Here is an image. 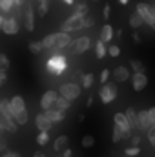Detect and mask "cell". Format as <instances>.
<instances>
[{"label":"cell","instance_id":"cell-26","mask_svg":"<svg viewBox=\"0 0 155 157\" xmlns=\"http://www.w3.org/2000/svg\"><path fill=\"white\" fill-rule=\"evenodd\" d=\"M106 53H108V48L104 46V42L97 40V46H95V55H97V59H102Z\"/></svg>","mask_w":155,"mask_h":157},{"label":"cell","instance_id":"cell-35","mask_svg":"<svg viewBox=\"0 0 155 157\" xmlns=\"http://www.w3.org/2000/svg\"><path fill=\"white\" fill-rule=\"evenodd\" d=\"M124 152H126V155H128V157H135V155H139V154H141V150H139L137 146H130V148H126Z\"/></svg>","mask_w":155,"mask_h":157},{"label":"cell","instance_id":"cell-37","mask_svg":"<svg viewBox=\"0 0 155 157\" xmlns=\"http://www.w3.org/2000/svg\"><path fill=\"white\" fill-rule=\"evenodd\" d=\"M108 55H110V57H119V55H120V48H119V46H110V48H108Z\"/></svg>","mask_w":155,"mask_h":157},{"label":"cell","instance_id":"cell-55","mask_svg":"<svg viewBox=\"0 0 155 157\" xmlns=\"http://www.w3.org/2000/svg\"><path fill=\"white\" fill-rule=\"evenodd\" d=\"M0 143H2V139H0Z\"/></svg>","mask_w":155,"mask_h":157},{"label":"cell","instance_id":"cell-29","mask_svg":"<svg viewBox=\"0 0 155 157\" xmlns=\"http://www.w3.org/2000/svg\"><path fill=\"white\" fill-rule=\"evenodd\" d=\"M131 70H133V73H144V64L141 62V60H137V59H131Z\"/></svg>","mask_w":155,"mask_h":157},{"label":"cell","instance_id":"cell-14","mask_svg":"<svg viewBox=\"0 0 155 157\" xmlns=\"http://www.w3.org/2000/svg\"><path fill=\"white\" fill-rule=\"evenodd\" d=\"M113 121H115V126H119L120 130H122V133L126 135V139L130 137V133H131V126L128 124V121L124 117V113H115L113 115Z\"/></svg>","mask_w":155,"mask_h":157},{"label":"cell","instance_id":"cell-52","mask_svg":"<svg viewBox=\"0 0 155 157\" xmlns=\"http://www.w3.org/2000/svg\"><path fill=\"white\" fill-rule=\"evenodd\" d=\"M152 9H153V13H155V6H153V7H152Z\"/></svg>","mask_w":155,"mask_h":157},{"label":"cell","instance_id":"cell-48","mask_svg":"<svg viewBox=\"0 0 155 157\" xmlns=\"http://www.w3.org/2000/svg\"><path fill=\"white\" fill-rule=\"evenodd\" d=\"M35 157H46V154L44 152H35Z\"/></svg>","mask_w":155,"mask_h":157},{"label":"cell","instance_id":"cell-39","mask_svg":"<svg viewBox=\"0 0 155 157\" xmlns=\"http://www.w3.org/2000/svg\"><path fill=\"white\" fill-rule=\"evenodd\" d=\"M139 144H141V135H131V146L139 148Z\"/></svg>","mask_w":155,"mask_h":157},{"label":"cell","instance_id":"cell-32","mask_svg":"<svg viewBox=\"0 0 155 157\" xmlns=\"http://www.w3.org/2000/svg\"><path fill=\"white\" fill-rule=\"evenodd\" d=\"M93 144H95V137H93V135L88 133V135L82 137V148H91Z\"/></svg>","mask_w":155,"mask_h":157},{"label":"cell","instance_id":"cell-8","mask_svg":"<svg viewBox=\"0 0 155 157\" xmlns=\"http://www.w3.org/2000/svg\"><path fill=\"white\" fill-rule=\"evenodd\" d=\"M89 44H91V40L89 37H78L77 40H73L71 42V53L73 55H82V53H86L88 51V48H89Z\"/></svg>","mask_w":155,"mask_h":157},{"label":"cell","instance_id":"cell-22","mask_svg":"<svg viewBox=\"0 0 155 157\" xmlns=\"http://www.w3.org/2000/svg\"><path fill=\"white\" fill-rule=\"evenodd\" d=\"M124 117H126L128 124H130L131 128H137V112H135L133 108H126V112H124Z\"/></svg>","mask_w":155,"mask_h":157},{"label":"cell","instance_id":"cell-11","mask_svg":"<svg viewBox=\"0 0 155 157\" xmlns=\"http://www.w3.org/2000/svg\"><path fill=\"white\" fill-rule=\"evenodd\" d=\"M131 86L135 91H142L146 86H148V77L146 73H133L131 75Z\"/></svg>","mask_w":155,"mask_h":157},{"label":"cell","instance_id":"cell-38","mask_svg":"<svg viewBox=\"0 0 155 157\" xmlns=\"http://www.w3.org/2000/svg\"><path fill=\"white\" fill-rule=\"evenodd\" d=\"M146 133H148V141H150V144L155 146V126H153V128H150Z\"/></svg>","mask_w":155,"mask_h":157},{"label":"cell","instance_id":"cell-23","mask_svg":"<svg viewBox=\"0 0 155 157\" xmlns=\"http://www.w3.org/2000/svg\"><path fill=\"white\" fill-rule=\"evenodd\" d=\"M15 7V2L13 0H0V15L6 17V13H11Z\"/></svg>","mask_w":155,"mask_h":157},{"label":"cell","instance_id":"cell-10","mask_svg":"<svg viewBox=\"0 0 155 157\" xmlns=\"http://www.w3.org/2000/svg\"><path fill=\"white\" fill-rule=\"evenodd\" d=\"M137 128L141 132H148L152 126V121H150V115H148V110H141L137 112Z\"/></svg>","mask_w":155,"mask_h":157},{"label":"cell","instance_id":"cell-25","mask_svg":"<svg viewBox=\"0 0 155 157\" xmlns=\"http://www.w3.org/2000/svg\"><path fill=\"white\" fill-rule=\"evenodd\" d=\"M88 11H89V7L86 6V4H77L75 6V9H73V15H77V17H88Z\"/></svg>","mask_w":155,"mask_h":157},{"label":"cell","instance_id":"cell-7","mask_svg":"<svg viewBox=\"0 0 155 157\" xmlns=\"http://www.w3.org/2000/svg\"><path fill=\"white\" fill-rule=\"evenodd\" d=\"M57 99H59V93H57L55 90H47V91L42 95V99H40V108H42L44 112L53 110V106H55Z\"/></svg>","mask_w":155,"mask_h":157},{"label":"cell","instance_id":"cell-5","mask_svg":"<svg viewBox=\"0 0 155 157\" xmlns=\"http://www.w3.org/2000/svg\"><path fill=\"white\" fill-rule=\"evenodd\" d=\"M80 90H82V88H80L78 84H75V82H66V84H62V86H60L59 93H60V97H64V99H68V101L71 102V101L78 99Z\"/></svg>","mask_w":155,"mask_h":157},{"label":"cell","instance_id":"cell-40","mask_svg":"<svg viewBox=\"0 0 155 157\" xmlns=\"http://www.w3.org/2000/svg\"><path fill=\"white\" fill-rule=\"evenodd\" d=\"M148 115H150V121H152V126H155V106H152L148 110Z\"/></svg>","mask_w":155,"mask_h":157},{"label":"cell","instance_id":"cell-30","mask_svg":"<svg viewBox=\"0 0 155 157\" xmlns=\"http://www.w3.org/2000/svg\"><path fill=\"white\" fill-rule=\"evenodd\" d=\"M7 70H9V57L4 55V53H0V71L7 73Z\"/></svg>","mask_w":155,"mask_h":157},{"label":"cell","instance_id":"cell-3","mask_svg":"<svg viewBox=\"0 0 155 157\" xmlns=\"http://www.w3.org/2000/svg\"><path fill=\"white\" fill-rule=\"evenodd\" d=\"M135 13L142 18L144 24H148V26L155 31V13H153V9H152V6H148V4H144V2H139Z\"/></svg>","mask_w":155,"mask_h":157},{"label":"cell","instance_id":"cell-2","mask_svg":"<svg viewBox=\"0 0 155 157\" xmlns=\"http://www.w3.org/2000/svg\"><path fill=\"white\" fill-rule=\"evenodd\" d=\"M84 22H86V17H77V15H70L64 22H62V26H60V31L62 33H71V31H78V29H84L86 26H84Z\"/></svg>","mask_w":155,"mask_h":157},{"label":"cell","instance_id":"cell-41","mask_svg":"<svg viewBox=\"0 0 155 157\" xmlns=\"http://www.w3.org/2000/svg\"><path fill=\"white\" fill-rule=\"evenodd\" d=\"M6 152H7V143H6V141H2V143H0V157L4 155Z\"/></svg>","mask_w":155,"mask_h":157},{"label":"cell","instance_id":"cell-46","mask_svg":"<svg viewBox=\"0 0 155 157\" xmlns=\"http://www.w3.org/2000/svg\"><path fill=\"white\" fill-rule=\"evenodd\" d=\"M62 157H71V150H64L62 152Z\"/></svg>","mask_w":155,"mask_h":157},{"label":"cell","instance_id":"cell-15","mask_svg":"<svg viewBox=\"0 0 155 157\" xmlns=\"http://www.w3.org/2000/svg\"><path fill=\"white\" fill-rule=\"evenodd\" d=\"M9 102H11V108H13V113H15V115L22 113V112H28V110H26V101H24L20 95H15L13 99H9Z\"/></svg>","mask_w":155,"mask_h":157},{"label":"cell","instance_id":"cell-45","mask_svg":"<svg viewBox=\"0 0 155 157\" xmlns=\"http://www.w3.org/2000/svg\"><path fill=\"white\" fill-rule=\"evenodd\" d=\"M6 78H7V73H2V71H0V86L6 84Z\"/></svg>","mask_w":155,"mask_h":157},{"label":"cell","instance_id":"cell-36","mask_svg":"<svg viewBox=\"0 0 155 157\" xmlns=\"http://www.w3.org/2000/svg\"><path fill=\"white\" fill-rule=\"evenodd\" d=\"M110 75H112V71H110L108 68H104V70L100 71V78H99V80H100L102 84H106V82H108V78H110Z\"/></svg>","mask_w":155,"mask_h":157},{"label":"cell","instance_id":"cell-13","mask_svg":"<svg viewBox=\"0 0 155 157\" xmlns=\"http://www.w3.org/2000/svg\"><path fill=\"white\" fill-rule=\"evenodd\" d=\"M2 31H4L6 35H17V33H18V20H17L15 17H6Z\"/></svg>","mask_w":155,"mask_h":157},{"label":"cell","instance_id":"cell-34","mask_svg":"<svg viewBox=\"0 0 155 157\" xmlns=\"http://www.w3.org/2000/svg\"><path fill=\"white\" fill-rule=\"evenodd\" d=\"M93 84V73H84L82 75V88H89Z\"/></svg>","mask_w":155,"mask_h":157},{"label":"cell","instance_id":"cell-42","mask_svg":"<svg viewBox=\"0 0 155 157\" xmlns=\"http://www.w3.org/2000/svg\"><path fill=\"white\" fill-rule=\"evenodd\" d=\"M110 15H112V7L106 4V6H104V18H110Z\"/></svg>","mask_w":155,"mask_h":157},{"label":"cell","instance_id":"cell-17","mask_svg":"<svg viewBox=\"0 0 155 157\" xmlns=\"http://www.w3.org/2000/svg\"><path fill=\"white\" fill-rule=\"evenodd\" d=\"M130 77L131 75H130V70L126 66H119V68L113 70V78H115L117 82H126Z\"/></svg>","mask_w":155,"mask_h":157},{"label":"cell","instance_id":"cell-20","mask_svg":"<svg viewBox=\"0 0 155 157\" xmlns=\"http://www.w3.org/2000/svg\"><path fill=\"white\" fill-rule=\"evenodd\" d=\"M44 115L49 119L53 124H55V122H62V121L66 119V113H62V112H57V110H47V112H44Z\"/></svg>","mask_w":155,"mask_h":157},{"label":"cell","instance_id":"cell-53","mask_svg":"<svg viewBox=\"0 0 155 157\" xmlns=\"http://www.w3.org/2000/svg\"><path fill=\"white\" fill-rule=\"evenodd\" d=\"M37 2H42V0H37Z\"/></svg>","mask_w":155,"mask_h":157},{"label":"cell","instance_id":"cell-6","mask_svg":"<svg viewBox=\"0 0 155 157\" xmlns=\"http://www.w3.org/2000/svg\"><path fill=\"white\" fill-rule=\"evenodd\" d=\"M68 46H71V37H70L68 33H62V31L53 33L51 49H64V48H68Z\"/></svg>","mask_w":155,"mask_h":157},{"label":"cell","instance_id":"cell-49","mask_svg":"<svg viewBox=\"0 0 155 157\" xmlns=\"http://www.w3.org/2000/svg\"><path fill=\"white\" fill-rule=\"evenodd\" d=\"M133 40H135V42H141V37H139V33H135V35H133Z\"/></svg>","mask_w":155,"mask_h":157},{"label":"cell","instance_id":"cell-24","mask_svg":"<svg viewBox=\"0 0 155 157\" xmlns=\"http://www.w3.org/2000/svg\"><path fill=\"white\" fill-rule=\"evenodd\" d=\"M28 49H29L33 55H39V53L44 51V46H42L40 40H35V42H29V44H28Z\"/></svg>","mask_w":155,"mask_h":157},{"label":"cell","instance_id":"cell-21","mask_svg":"<svg viewBox=\"0 0 155 157\" xmlns=\"http://www.w3.org/2000/svg\"><path fill=\"white\" fill-rule=\"evenodd\" d=\"M70 101L68 99H64V97H60L59 95V99H57V102H55V106H53V110H57V112H62V113H66L68 110H70Z\"/></svg>","mask_w":155,"mask_h":157},{"label":"cell","instance_id":"cell-12","mask_svg":"<svg viewBox=\"0 0 155 157\" xmlns=\"http://www.w3.org/2000/svg\"><path fill=\"white\" fill-rule=\"evenodd\" d=\"M0 115H4V117L7 119L9 122L17 124V122H15V113H13V108H11V102H9L7 99H0Z\"/></svg>","mask_w":155,"mask_h":157},{"label":"cell","instance_id":"cell-28","mask_svg":"<svg viewBox=\"0 0 155 157\" xmlns=\"http://www.w3.org/2000/svg\"><path fill=\"white\" fill-rule=\"evenodd\" d=\"M47 11H49V0H42V2H39V7H37V13H39V17L47 15Z\"/></svg>","mask_w":155,"mask_h":157},{"label":"cell","instance_id":"cell-19","mask_svg":"<svg viewBox=\"0 0 155 157\" xmlns=\"http://www.w3.org/2000/svg\"><path fill=\"white\" fill-rule=\"evenodd\" d=\"M68 143H70V137H68V135H59V137L55 139V143H53L55 152H64V150H68Z\"/></svg>","mask_w":155,"mask_h":157},{"label":"cell","instance_id":"cell-1","mask_svg":"<svg viewBox=\"0 0 155 157\" xmlns=\"http://www.w3.org/2000/svg\"><path fill=\"white\" fill-rule=\"evenodd\" d=\"M66 68H68V60H66L64 55H53V57H49L47 62H46V70H47V73H49L51 77L62 75V73L66 71Z\"/></svg>","mask_w":155,"mask_h":157},{"label":"cell","instance_id":"cell-27","mask_svg":"<svg viewBox=\"0 0 155 157\" xmlns=\"http://www.w3.org/2000/svg\"><path fill=\"white\" fill-rule=\"evenodd\" d=\"M142 24H144V22H142V18H141L137 13H131V15H130V26H131V28H135V29H137V28H141Z\"/></svg>","mask_w":155,"mask_h":157},{"label":"cell","instance_id":"cell-43","mask_svg":"<svg viewBox=\"0 0 155 157\" xmlns=\"http://www.w3.org/2000/svg\"><path fill=\"white\" fill-rule=\"evenodd\" d=\"M93 24H95V20H93V18H89V17H86V22H84V26H86V28H91Z\"/></svg>","mask_w":155,"mask_h":157},{"label":"cell","instance_id":"cell-54","mask_svg":"<svg viewBox=\"0 0 155 157\" xmlns=\"http://www.w3.org/2000/svg\"><path fill=\"white\" fill-rule=\"evenodd\" d=\"M93 2H97V0H93Z\"/></svg>","mask_w":155,"mask_h":157},{"label":"cell","instance_id":"cell-4","mask_svg":"<svg viewBox=\"0 0 155 157\" xmlns=\"http://www.w3.org/2000/svg\"><path fill=\"white\" fill-rule=\"evenodd\" d=\"M117 84L115 82H106V84H102L100 86V90H99V97H100V101H102V104H110V102H113L117 99Z\"/></svg>","mask_w":155,"mask_h":157},{"label":"cell","instance_id":"cell-31","mask_svg":"<svg viewBox=\"0 0 155 157\" xmlns=\"http://www.w3.org/2000/svg\"><path fill=\"white\" fill-rule=\"evenodd\" d=\"M122 139H126V135L122 133V130H120L119 126L113 124V137H112V141H113V143H120Z\"/></svg>","mask_w":155,"mask_h":157},{"label":"cell","instance_id":"cell-50","mask_svg":"<svg viewBox=\"0 0 155 157\" xmlns=\"http://www.w3.org/2000/svg\"><path fill=\"white\" fill-rule=\"evenodd\" d=\"M119 2H120V4H122V6H126V4H128V2H130V0H119Z\"/></svg>","mask_w":155,"mask_h":157},{"label":"cell","instance_id":"cell-33","mask_svg":"<svg viewBox=\"0 0 155 157\" xmlns=\"http://www.w3.org/2000/svg\"><path fill=\"white\" fill-rule=\"evenodd\" d=\"M37 143H39L40 146H46V144L49 143V135H47V132H40L39 135H37Z\"/></svg>","mask_w":155,"mask_h":157},{"label":"cell","instance_id":"cell-18","mask_svg":"<svg viewBox=\"0 0 155 157\" xmlns=\"http://www.w3.org/2000/svg\"><path fill=\"white\" fill-rule=\"evenodd\" d=\"M113 33H115V31H113V26H110V24H104V26H102V29H100L99 40L106 44V42H110V40L113 39Z\"/></svg>","mask_w":155,"mask_h":157},{"label":"cell","instance_id":"cell-44","mask_svg":"<svg viewBox=\"0 0 155 157\" xmlns=\"http://www.w3.org/2000/svg\"><path fill=\"white\" fill-rule=\"evenodd\" d=\"M2 157H22V155H20V154H17V152H6Z\"/></svg>","mask_w":155,"mask_h":157},{"label":"cell","instance_id":"cell-16","mask_svg":"<svg viewBox=\"0 0 155 157\" xmlns=\"http://www.w3.org/2000/svg\"><path fill=\"white\" fill-rule=\"evenodd\" d=\"M35 124H37V128H39L40 132H49V130L53 128V122L44 115V112L39 113V115L35 117Z\"/></svg>","mask_w":155,"mask_h":157},{"label":"cell","instance_id":"cell-47","mask_svg":"<svg viewBox=\"0 0 155 157\" xmlns=\"http://www.w3.org/2000/svg\"><path fill=\"white\" fill-rule=\"evenodd\" d=\"M4 20H6V17H4V15H0V29L4 28Z\"/></svg>","mask_w":155,"mask_h":157},{"label":"cell","instance_id":"cell-9","mask_svg":"<svg viewBox=\"0 0 155 157\" xmlns=\"http://www.w3.org/2000/svg\"><path fill=\"white\" fill-rule=\"evenodd\" d=\"M24 28L29 33L35 29V13H33V6L31 4H26V7H24Z\"/></svg>","mask_w":155,"mask_h":157},{"label":"cell","instance_id":"cell-51","mask_svg":"<svg viewBox=\"0 0 155 157\" xmlns=\"http://www.w3.org/2000/svg\"><path fill=\"white\" fill-rule=\"evenodd\" d=\"M64 2H66L68 6H71V4H73V0H64Z\"/></svg>","mask_w":155,"mask_h":157}]
</instances>
